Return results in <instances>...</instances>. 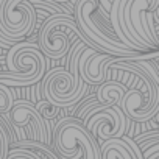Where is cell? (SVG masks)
I'll list each match as a JSON object with an SVG mask.
<instances>
[{"label": "cell", "instance_id": "obj_1", "mask_svg": "<svg viewBox=\"0 0 159 159\" xmlns=\"http://www.w3.org/2000/svg\"><path fill=\"white\" fill-rule=\"evenodd\" d=\"M73 19L81 33L92 45L95 52L109 55L112 58H156L153 55H142L128 50L112 33L109 22L103 19L98 7V0H76L73 2Z\"/></svg>", "mask_w": 159, "mask_h": 159}, {"label": "cell", "instance_id": "obj_2", "mask_svg": "<svg viewBox=\"0 0 159 159\" xmlns=\"http://www.w3.org/2000/svg\"><path fill=\"white\" fill-rule=\"evenodd\" d=\"M7 72L0 70V84L8 88H28L45 76L47 59L36 44L20 42L7 55Z\"/></svg>", "mask_w": 159, "mask_h": 159}, {"label": "cell", "instance_id": "obj_3", "mask_svg": "<svg viewBox=\"0 0 159 159\" xmlns=\"http://www.w3.org/2000/svg\"><path fill=\"white\" fill-rule=\"evenodd\" d=\"M134 59L139 58L131 59V62L136 66L134 83L133 88L125 91L119 108L128 120L143 123L150 122L159 112V83L153 81L148 73L134 62Z\"/></svg>", "mask_w": 159, "mask_h": 159}, {"label": "cell", "instance_id": "obj_4", "mask_svg": "<svg viewBox=\"0 0 159 159\" xmlns=\"http://www.w3.org/2000/svg\"><path fill=\"white\" fill-rule=\"evenodd\" d=\"M52 145L58 159H100V145L73 117L61 119L55 125Z\"/></svg>", "mask_w": 159, "mask_h": 159}, {"label": "cell", "instance_id": "obj_5", "mask_svg": "<svg viewBox=\"0 0 159 159\" xmlns=\"http://www.w3.org/2000/svg\"><path fill=\"white\" fill-rule=\"evenodd\" d=\"M75 39L84 42L89 48H92L91 42L80 33L73 16H56L47 19L41 25L38 48L45 59H59L69 53Z\"/></svg>", "mask_w": 159, "mask_h": 159}, {"label": "cell", "instance_id": "obj_6", "mask_svg": "<svg viewBox=\"0 0 159 159\" xmlns=\"http://www.w3.org/2000/svg\"><path fill=\"white\" fill-rule=\"evenodd\" d=\"M36 27V13L28 0H0V39L14 44L28 38Z\"/></svg>", "mask_w": 159, "mask_h": 159}, {"label": "cell", "instance_id": "obj_7", "mask_svg": "<svg viewBox=\"0 0 159 159\" xmlns=\"http://www.w3.org/2000/svg\"><path fill=\"white\" fill-rule=\"evenodd\" d=\"M88 88H89L88 84L76 88L73 84V76L69 73V70L56 67L48 73H45L42 83V94L44 100L62 109V108H72L78 102H81L88 92Z\"/></svg>", "mask_w": 159, "mask_h": 159}, {"label": "cell", "instance_id": "obj_8", "mask_svg": "<svg viewBox=\"0 0 159 159\" xmlns=\"http://www.w3.org/2000/svg\"><path fill=\"white\" fill-rule=\"evenodd\" d=\"M7 123L11 129H24L25 134L31 137V142L52 147V140L47 136L45 125L39 114L36 112L34 105L30 100H16L10 112L7 114Z\"/></svg>", "mask_w": 159, "mask_h": 159}, {"label": "cell", "instance_id": "obj_9", "mask_svg": "<svg viewBox=\"0 0 159 159\" xmlns=\"http://www.w3.org/2000/svg\"><path fill=\"white\" fill-rule=\"evenodd\" d=\"M84 128L97 143H103L111 139H122L128 131V119L119 106H103L91 116Z\"/></svg>", "mask_w": 159, "mask_h": 159}, {"label": "cell", "instance_id": "obj_10", "mask_svg": "<svg viewBox=\"0 0 159 159\" xmlns=\"http://www.w3.org/2000/svg\"><path fill=\"white\" fill-rule=\"evenodd\" d=\"M117 58L109 55L95 52L92 48H86L78 61V73L88 86H100L106 81V70L111 64L116 62Z\"/></svg>", "mask_w": 159, "mask_h": 159}, {"label": "cell", "instance_id": "obj_11", "mask_svg": "<svg viewBox=\"0 0 159 159\" xmlns=\"http://www.w3.org/2000/svg\"><path fill=\"white\" fill-rule=\"evenodd\" d=\"M125 91V86L117 81H105L97 88L95 100L103 106H119Z\"/></svg>", "mask_w": 159, "mask_h": 159}, {"label": "cell", "instance_id": "obj_12", "mask_svg": "<svg viewBox=\"0 0 159 159\" xmlns=\"http://www.w3.org/2000/svg\"><path fill=\"white\" fill-rule=\"evenodd\" d=\"M100 159H137V157L125 140L111 139L100 145Z\"/></svg>", "mask_w": 159, "mask_h": 159}, {"label": "cell", "instance_id": "obj_13", "mask_svg": "<svg viewBox=\"0 0 159 159\" xmlns=\"http://www.w3.org/2000/svg\"><path fill=\"white\" fill-rule=\"evenodd\" d=\"M14 139V133L11 126L0 117V159H7L10 153V143Z\"/></svg>", "mask_w": 159, "mask_h": 159}, {"label": "cell", "instance_id": "obj_14", "mask_svg": "<svg viewBox=\"0 0 159 159\" xmlns=\"http://www.w3.org/2000/svg\"><path fill=\"white\" fill-rule=\"evenodd\" d=\"M14 102H16V95H14L13 89L5 84H0V117L7 116L10 112Z\"/></svg>", "mask_w": 159, "mask_h": 159}, {"label": "cell", "instance_id": "obj_15", "mask_svg": "<svg viewBox=\"0 0 159 159\" xmlns=\"http://www.w3.org/2000/svg\"><path fill=\"white\" fill-rule=\"evenodd\" d=\"M7 159H41L36 153L30 151V150H22V148H13Z\"/></svg>", "mask_w": 159, "mask_h": 159}]
</instances>
